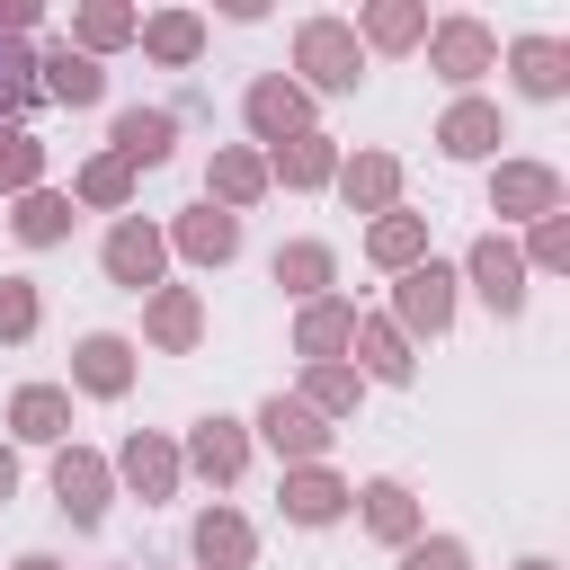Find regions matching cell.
Listing matches in <instances>:
<instances>
[{"instance_id":"cell-17","label":"cell","mask_w":570,"mask_h":570,"mask_svg":"<svg viewBox=\"0 0 570 570\" xmlns=\"http://www.w3.org/2000/svg\"><path fill=\"white\" fill-rule=\"evenodd\" d=\"M178 240H187L196 258H232V240H240V232H232V214H187V232H178Z\"/></svg>"},{"instance_id":"cell-12","label":"cell","mask_w":570,"mask_h":570,"mask_svg":"<svg viewBox=\"0 0 570 570\" xmlns=\"http://www.w3.org/2000/svg\"><path fill=\"white\" fill-rule=\"evenodd\" d=\"M490 142H499V116H490V107H454V116H445V151L472 160V151H490Z\"/></svg>"},{"instance_id":"cell-24","label":"cell","mask_w":570,"mask_h":570,"mask_svg":"<svg viewBox=\"0 0 570 570\" xmlns=\"http://www.w3.org/2000/svg\"><path fill=\"white\" fill-rule=\"evenodd\" d=\"M151 53L187 62V53H196V18H160V27H151Z\"/></svg>"},{"instance_id":"cell-33","label":"cell","mask_w":570,"mask_h":570,"mask_svg":"<svg viewBox=\"0 0 570 570\" xmlns=\"http://www.w3.org/2000/svg\"><path fill=\"white\" fill-rule=\"evenodd\" d=\"M347 196H392V160H365V169L347 178Z\"/></svg>"},{"instance_id":"cell-10","label":"cell","mask_w":570,"mask_h":570,"mask_svg":"<svg viewBox=\"0 0 570 570\" xmlns=\"http://www.w3.org/2000/svg\"><path fill=\"white\" fill-rule=\"evenodd\" d=\"M436 62H445V80H472V71L490 62V36H481V27H445V36H436Z\"/></svg>"},{"instance_id":"cell-34","label":"cell","mask_w":570,"mask_h":570,"mask_svg":"<svg viewBox=\"0 0 570 570\" xmlns=\"http://www.w3.org/2000/svg\"><path fill=\"white\" fill-rule=\"evenodd\" d=\"M125 463H134V481H142V490H160V481H169V454H151V445H134Z\"/></svg>"},{"instance_id":"cell-2","label":"cell","mask_w":570,"mask_h":570,"mask_svg":"<svg viewBox=\"0 0 570 570\" xmlns=\"http://www.w3.org/2000/svg\"><path fill=\"white\" fill-rule=\"evenodd\" d=\"M472 276H481V294H490L499 312H517V303H525V267H517V249H508V240H481V249H472Z\"/></svg>"},{"instance_id":"cell-3","label":"cell","mask_w":570,"mask_h":570,"mask_svg":"<svg viewBox=\"0 0 570 570\" xmlns=\"http://www.w3.org/2000/svg\"><path fill=\"white\" fill-rule=\"evenodd\" d=\"M401 312H410L419 330H445V312H454V276H445V267H410V285H401Z\"/></svg>"},{"instance_id":"cell-22","label":"cell","mask_w":570,"mask_h":570,"mask_svg":"<svg viewBox=\"0 0 570 570\" xmlns=\"http://www.w3.org/2000/svg\"><path fill=\"white\" fill-rule=\"evenodd\" d=\"M285 276H294V294H312V285L330 276V258H321V249H285V258H276V285H285Z\"/></svg>"},{"instance_id":"cell-15","label":"cell","mask_w":570,"mask_h":570,"mask_svg":"<svg viewBox=\"0 0 570 570\" xmlns=\"http://www.w3.org/2000/svg\"><path fill=\"white\" fill-rule=\"evenodd\" d=\"M196 463H205L214 481H232V472H240V436H232L223 419H205V428H196Z\"/></svg>"},{"instance_id":"cell-19","label":"cell","mask_w":570,"mask_h":570,"mask_svg":"<svg viewBox=\"0 0 570 570\" xmlns=\"http://www.w3.org/2000/svg\"><path fill=\"white\" fill-rule=\"evenodd\" d=\"M365 517H374L383 534H410V499H401V481H374V490H365Z\"/></svg>"},{"instance_id":"cell-23","label":"cell","mask_w":570,"mask_h":570,"mask_svg":"<svg viewBox=\"0 0 570 570\" xmlns=\"http://www.w3.org/2000/svg\"><path fill=\"white\" fill-rule=\"evenodd\" d=\"M36 330V294L27 285H0V338H27Z\"/></svg>"},{"instance_id":"cell-29","label":"cell","mask_w":570,"mask_h":570,"mask_svg":"<svg viewBox=\"0 0 570 570\" xmlns=\"http://www.w3.org/2000/svg\"><path fill=\"white\" fill-rule=\"evenodd\" d=\"M151 330H160V338H169V347H178V338H187V330H196V303H187V294H169V303H160V312H151Z\"/></svg>"},{"instance_id":"cell-25","label":"cell","mask_w":570,"mask_h":570,"mask_svg":"<svg viewBox=\"0 0 570 570\" xmlns=\"http://www.w3.org/2000/svg\"><path fill=\"white\" fill-rule=\"evenodd\" d=\"M374 258H419V223H410V214H392V223L374 232Z\"/></svg>"},{"instance_id":"cell-18","label":"cell","mask_w":570,"mask_h":570,"mask_svg":"<svg viewBox=\"0 0 570 570\" xmlns=\"http://www.w3.org/2000/svg\"><path fill=\"white\" fill-rule=\"evenodd\" d=\"M62 428V392H18V436H53Z\"/></svg>"},{"instance_id":"cell-9","label":"cell","mask_w":570,"mask_h":570,"mask_svg":"<svg viewBox=\"0 0 570 570\" xmlns=\"http://www.w3.org/2000/svg\"><path fill=\"white\" fill-rule=\"evenodd\" d=\"M267 445H276V454H321V428H312V410H294V401H267Z\"/></svg>"},{"instance_id":"cell-7","label":"cell","mask_w":570,"mask_h":570,"mask_svg":"<svg viewBox=\"0 0 570 570\" xmlns=\"http://www.w3.org/2000/svg\"><path fill=\"white\" fill-rule=\"evenodd\" d=\"M45 89L71 98V107H89V98H98V62H89V53H45Z\"/></svg>"},{"instance_id":"cell-16","label":"cell","mask_w":570,"mask_h":570,"mask_svg":"<svg viewBox=\"0 0 570 570\" xmlns=\"http://www.w3.org/2000/svg\"><path fill=\"white\" fill-rule=\"evenodd\" d=\"M338 499H347V490H338V481H321V472H303V481L285 490V508H294L303 525H321V517H338Z\"/></svg>"},{"instance_id":"cell-30","label":"cell","mask_w":570,"mask_h":570,"mask_svg":"<svg viewBox=\"0 0 570 570\" xmlns=\"http://www.w3.org/2000/svg\"><path fill=\"white\" fill-rule=\"evenodd\" d=\"M338 338H347V312H330V303H321V312L303 321V347H338Z\"/></svg>"},{"instance_id":"cell-4","label":"cell","mask_w":570,"mask_h":570,"mask_svg":"<svg viewBox=\"0 0 570 570\" xmlns=\"http://www.w3.org/2000/svg\"><path fill=\"white\" fill-rule=\"evenodd\" d=\"M116 151L125 160H169V116H151V107H134V116H116Z\"/></svg>"},{"instance_id":"cell-37","label":"cell","mask_w":570,"mask_h":570,"mask_svg":"<svg viewBox=\"0 0 570 570\" xmlns=\"http://www.w3.org/2000/svg\"><path fill=\"white\" fill-rule=\"evenodd\" d=\"M214 178H223V196H249V187H258V169H249V160H223Z\"/></svg>"},{"instance_id":"cell-21","label":"cell","mask_w":570,"mask_h":570,"mask_svg":"<svg viewBox=\"0 0 570 570\" xmlns=\"http://www.w3.org/2000/svg\"><path fill=\"white\" fill-rule=\"evenodd\" d=\"M62 223H71V205H62V196H27V214H18V232H27V240H53Z\"/></svg>"},{"instance_id":"cell-32","label":"cell","mask_w":570,"mask_h":570,"mask_svg":"<svg viewBox=\"0 0 570 570\" xmlns=\"http://www.w3.org/2000/svg\"><path fill=\"white\" fill-rule=\"evenodd\" d=\"M80 187H89V196H98V205H116V196H125V160H98V169H89V178H80Z\"/></svg>"},{"instance_id":"cell-1","label":"cell","mask_w":570,"mask_h":570,"mask_svg":"<svg viewBox=\"0 0 570 570\" xmlns=\"http://www.w3.org/2000/svg\"><path fill=\"white\" fill-rule=\"evenodd\" d=\"M303 71H312L321 89H347V80H356V45H347V27H330V18L303 27Z\"/></svg>"},{"instance_id":"cell-38","label":"cell","mask_w":570,"mask_h":570,"mask_svg":"<svg viewBox=\"0 0 570 570\" xmlns=\"http://www.w3.org/2000/svg\"><path fill=\"white\" fill-rule=\"evenodd\" d=\"M9 481H18V472H9V454H0V499H9Z\"/></svg>"},{"instance_id":"cell-31","label":"cell","mask_w":570,"mask_h":570,"mask_svg":"<svg viewBox=\"0 0 570 570\" xmlns=\"http://www.w3.org/2000/svg\"><path fill=\"white\" fill-rule=\"evenodd\" d=\"M321 169H330V151H321V142H312V134H303V142H294V151H285V178H321Z\"/></svg>"},{"instance_id":"cell-27","label":"cell","mask_w":570,"mask_h":570,"mask_svg":"<svg viewBox=\"0 0 570 570\" xmlns=\"http://www.w3.org/2000/svg\"><path fill=\"white\" fill-rule=\"evenodd\" d=\"M18 178H36V142L27 134H0V187H18Z\"/></svg>"},{"instance_id":"cell-35","label":"cell","mask_w":570,"mask_h":570,"mask_svg":"<svg viewBox=\"0 0 570 570\" xmlns=\"http://www.w3.org/2000/svg\"><path fill=\"white\" fill-rule=\"evenodd\" d=\"M410 570H463V552H454V543H419V552H410Z\"/></svg>"},{"instance_id":"cell-36","label":"cell","mask_w":570,"mask_h":570,"mask_svg":"<svg viewBox=\"0 0 570 570\" xmlns=\"http://www.w3.org/2000/svg\"><path fill=\"white\" fill-rule=\"evenodd\" d=\"M18 98H27V62H18V53H0V107H18Z\"/></svg>"},{"instance_id":"cell-39","label":"cell","mask_w":570,"mask_h":570,"mask_svg":"<svg viewBox=\"0 0 570 570\" xmlns=\"http://www.w3.org/2000/svg\"><path fill=\"white\" fill-rule=\"evenodd\" d=\"M18 570H53V561H18Z\"/></svg>"},{"instance_id":"cell-8","label":"cell","mask_w":570,"mask_h":570,"mask_svg":"<svg viewBox=\"0 0 570 570\" xmlns=\"http://www.w3.org/2000/svg\"><path fill=\"white\" fill-rule=\"evenodd\" d=\"M249 125H258V134H294V125H303V98H294L285 80H258V89H249Z\"/></svg>"},{"instance_id":"cell-11","label":"cell","mask_w":570,"mask_h":570,"mask_svg":"<svg viewBox=\"0 0 570 570\" xmlns=\"http://www.w3.org/2000/svg\"><path fill=\"white\" fill-rule=\"evenodd\" d=\"M517 80H525L534 98H552V89L570 80V71H561V45H543V36H534V45H517Z\"/></svg>"},{"instance_id":"cell-6","label":"cell","mask_w":570,"mask_h":570,"mask_svg":"<svg viewBox=\"0 0 570 570\" xmlns=\"http://www.w3.org/2000/svg\"><path fill=\"white\" fill-rule=\"evenodd\" d=\"M53 490H62V508H71L80 525L107 508V499H98V463H89V454H62V463H53Z\"/></svg>"},{"instance_id":"cell-20","label":"cell","mask_w":570,"mask_h":570,"mask_svg":"<svg viewBox=\"0 0 570 570\" xmlns=\"http://www.w3.org/2000/svg\"><path fill=\"white\" fill-rule=\"evenodd\" d=\"M196 552H205V561H240V552H249V534H240L232 517H205V525H196Z\"/></svg>"},{"instance_id":"cell-26","label":"cell","mask_w":570,"mask_h":570,"mask_svg":"<svg viewBox=\"0 0 570 570\" xmlns=\"http://www.w3.org/2000/svg\"><path fill=\"white\" fill-rule=\"evenodd\" d=\"M365 365H374V374H392V383L410 374V356H401V338H392V330H365Z\"/></svg>"},{"instance_id":"cell-13","label":"cell","mask_w":570,"mask_h":570,"mask_svg":"<svg viewBox=\"0 0 570 570\" xmlns=\"http://www.w3.org/2000/svg\"><path fill=\"white\" fill-rule=\"evenodd\" d=\"M499 205H508V214H543V205H552V178H543V169H499Z\"/></svg>"},{"instance_id":"cell-14","label":"cell","mask_w":570,"mask_h":570,"mask_svg":"<svg viewBox=\"0 0 570 570\" xmlns=\"http://www.w3.org/2000/svg\"><path fill=\"white\" fill-rule=\"evenodd\" d=\"M80 383H89V392H116V383H125V338H89V347H80Z\"/></svg>"},{"instance_id":"cell-5","label":"cell","mask_w":570,"mask_h":570,"mask_svg":"<svg viewBox=\"0 0 570 570\" xmlns=\"http://www.w3.org/2000/svg\"><path fill=\"white\" fill-rule=\"evenodd\" d=\"M107 267H116L125 285H151V276H160V240H151L142 223H125V232L107 240Z\"/></svg>"},{"instance_id":"cell-28","label":"cell","mask_w":570,"mask_h":570,"mask_svg":"<svg viewBox=\"0 0 570 570\" xmlns=\"http://www.w3.org/2000/svg\"><path fill=\"white\" fill-rule=\"evenodd\" d=\"M365 27H374V45H410L419 36V9H374Z\"/></svg>"}]
</instances>
